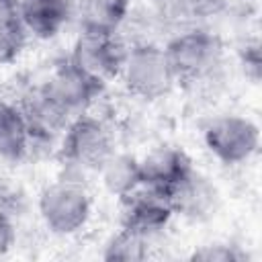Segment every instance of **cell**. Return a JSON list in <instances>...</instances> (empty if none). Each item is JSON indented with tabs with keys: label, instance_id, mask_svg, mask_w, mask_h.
Segmentation results:
<instances>
[{
	"label": "cell",
	"instance_id": "obj_1",
	"mask_svg": "<svg viewBox=\"0 0 262 262\" xmlns=\"http://www.w3.org/2000/svg\"><path fill=\"white\" fill-rule=\"evenodd\" d=\"M164 51L176 84L196 86L213 80L221 72L225 47L215 33L190 29L172 37Z\"/></svg>",
	"mask_w": 262,
	"mask_h": 262
},
{
	"label": "cell",
	"instance_id": "obj_2",
	"mask_svg": "<svg viewBox=\"0 0 262 262\" xmlns=\"http://www.w3.org/2000/svg\"><path fill=\"white\" fill-rule=\"evenodd\" d=\"M115 154V141L108 127L86 113L76 115L63 129L59 158L78 170H100Z\"/></svg>",
	"mask_w": 262,
	"mask_h": 262
},
{
	"label": "cell",
	"instance_id": "obj_3",
	"mask_svg": "<svg viewBox=\"0 0 262 262\" xmlns=\"http://www.w3.org/2000/svg\"><path fill=\"white\" fill-rule=\"evenodd\" d=\"M121 78L127 90L143 100L162 98L176 84L164 47L154 43H137L127 49Z\"/></svg>",
	"mask_w": 262,
	"mask_h": 262
},
{
	"label": "cell",
	"instance_id": "obj_4",
	"mask_svg": "<svg viewBox=\"0 0 262 262\" xmlns=\"http://www.w3.org/2000/svg\"><path fill=\"white\" fill-rule=\"evenodd\" d=\"M39 215L45 227L57 235L80 231L90 217V199L76 180H55L39 194Z\"/></svg>",
	"mask_w": 262,
	"mask_h": 262
},
{
	"label": "cell",
	"instance_id": "obj_5",
	"mask_svg": "<svg viewBox=\"0 0 262 262\" xmlns=\"http://www.w3.org/2000/svg\"><path fill=\"white\" fill-rule=\"evenodd\" d=\"M203 139L207 149L223 164H242L250 160L260 145L258 125L239 115H219L213 117L205 129Z\"/></svg>",
	"mask_w": 262,
	"mask_h": 262
},
{
	"label": "cell",
	"instance_id": "obj_6",
	"mask_svg": "<svg viewBox=\"0 0 262 262\" xmlns=\"http://www.w3.org/2000/svg\"><path fill=\"white\" fill-rule=\"evenodd\" d=\"M125 55H127V47L117 37V33L80 29L70 59L78 68H82L84 72L106 84L108 80L121 76Z\"/></svg>",
	"mask_w": 262,
	"mask_h": 262
},
{
	"label": "cell",
	"instance_id": "obj_7",
	"mask_svg": "<svg viewBox=\"0 0 262 262\" xmlns=\"http://www.w3.org/2000/svg\"><path fill=\"white\" fill-rule=\"evenodd\" d=\"M41 88L72 117L84 113L104 90V82L78 68L72 59L59 63Z\"/></svg>",
	"mask_w": 262,
	"mask_h": 262
},
{
	"label": "cell",
	"instance_id": "obj_8",
	"mask_svg": "<svg viewBox=\"0 0 262 262\" xmlns=\"http://www.w3.org/2000/svg\"><path fill=\"white\" fill-rule=\"evenodd\" d=\"M123 201L121 227L135 231L143 237H151L160 233L172 219L174 209L162 192H156L147 186L137 188Z\"/></svg>",
	"mask_w": 262,
	"mask_h": 262
},
{
	"label": "cell",
	"instance_id": "obj_9",
	"mask_svg": "<svg viewBox=\"0 0 262 262\" xmlns=\"http://www.w3.org/2000/svg\"><path fill=\"white\" fill-rule=\"evenodd\" d=\"M194 168L190 158L182 149L172 145L156 147L151 154H147L145 160H141V186H147L166 196Z\"/></svg>",
	"mask_w": 262,
	"mask_h": 262
},
{
	"label": "cell",
	"instance_id": "obj_10",
	"mask_svg": "<svg viewBox=\"0 0 262 262\" xmlns=\"http://www.w3.org/2000/svg\"><path fill=\"white\" fill-rule=\"evenodd\" d=\"M18 10L27 31L39 39L55 37L70 18L68 0H20Z\"/></svg>",
	"mask_w": 262,
	"mask_h": 262
},
{
	"label": "cell",
	"instance_id": "obj_11",
	"mask_svg": "<svg viewBox=\"0 0 262 262\" xmlns=\"http://www.w3.org/2000/svg\"><path fill=\"white\" fill-rule=\"evenodd\" d=\"M168 201L174 213H182L186 217H203L209 215L215 207L217 192L199 172H190L178 186H174L168 194Z\"/></svg>",
	"mask_w": 262,
	"mask_h": 262
},
{
	"label": "cell",
	"instance_id": "obj_12",
	"mask_svg": "<svg viewBox=\"0 0 262 262\" xmlns=\"http://www.w3.org/2000/svg\"><path fill=\"white\" fill-rule=\"evenodd\" d=\"M31 129L20 106L0 100V160L20 162L31 147Z\"/></svg>",
	"mask_w": 262,
	"mask_h": 262
},
{
	"label": "cell",
	"instance_id": "obj_13",
	"mask_svg": "<svg viewBox=\"0 0 262 262\" xmlns=\"http://www.w3.org/2000/svg\"><path fill=\"white\" fill-rule=\"evenodd\" d=\"M104 188L119 196L125 199L137 188H141V160L127 156V154H113L104 166L100 168Z\"/></svg>",
	"mask_w": 262,
	"mask_h": 262
},
{
	"label": "cell",
	"instance_id": "obj_14",
	"mask_svg": "<svg viewBox=\"0 0 262 262\" xmlns=\"http://www.w3.org/2000/svg\"><path fill=\"white\" fill-rule=\"evenodd\" d=\"M20 0H0V66L12 63L27 43V27L18 10Z\"/></svg>",
	"mask_w": 262,
	"mask_h": 262
},
{
	"label": "cell",
	"instance_id": "obj_15",
	"mask_svg": "<svg viewBox=\"0 0 262 262\" xmlns=\"http://www.w3.org/2000/svg\"><path fill=\"white\" fill-rule=\"evenodd\" d=\"M131 0H84L82 2V29L117 33L129 12Z\"/></svg>",
	"mask_w": 262,
	"mask_h": 262
},
{
	"label": "cell",
	"instance_id": "obj_16",
	"mask_svg": "<svg viewBox=\"0 0 262 262\" xmlns=\"http://www.w3.org/2000/svg\"><path fill=\"white\" fill-rule=\"evenodd\" d=\"M158 14L170 23H194L217 16L225 0H154Z\"/></svg>",
	"mask_w": 262,
	"mask_h": 262
},
{
	"label": "cell",
	"instance_id": "obj_17",
	"mask_svg": "<svg viewBox=\"0 0 262 262\" xmlns=\"http://www.w3.org/2000/svg\"><path fill=\"white\" fill-rule=\"evenodd\" d=\"M149 237L121 227L104 246L102 258L108 262H139L147 258Z\"/></svg>",
	"mask_w": 262,
	"mask_h": 262
},
{
	"label": "cell",
	"instance_id": "obj_18",
	"mask_svg": "<svg viewBox=\"0 0 262 262\" xmlns=\"http://www.w3.org/2000/svg\"><path fill=\"white\" fill-rule=\"evenodd\" d=\"M190 258L203 260V262H244L248 260V254L231 244H211V246H203L194 250Z\"/></svg>",
	"mask_w": 262,
	"mask_h": 262
},
{
	"label": "cell",
	"instance_id": "obj_19",
	"mask_svg": "<svg viewBox=\"0 0 262 262\" xmlns=\"http://www.w3.org/2000/svg\"><path fill=\"white\" fill-rule=\"evenodd\" d=\"M16 242V229L10 215L0 207V254H6Z\"/></svg>",
	"mask_w": 262,
	"mask_h": 262
},
{
	"label": "cell",
	"instance_id": "obj_20",
	"mask_svg": "<svg viewBox=\"0 0 262 262\" xmlns=\"http://www.w3.org/2000/svg\"><path fill=\"white\" fill-rule=\"evenodd\" d=\"M242 63L246 68V74H250L254 80H258V76H260V49H258L256 43L244 47V51H242Z\"/></svg>",
	"mask_w": 262,
	"mask_h": 262
}]
</instances>
